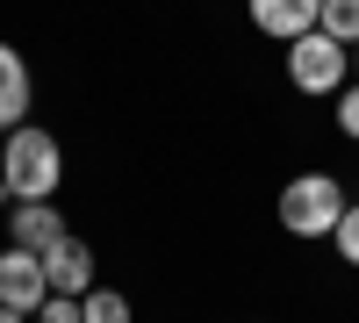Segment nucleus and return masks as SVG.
Returning a JSON list of instances; mask_svg holds the SVG:
<instances>
[{"mask_svg": "<svg viewBox=\"0 0 359 323\" xmlns=\"http://www.w3.org/2000/svg\"><path fill=\"white\" fill-rule=\"evenodd\" d=\"M0 323H29V316H15V309H0Z\"/></svg>", "mask_w": 359, "mask_h": 323, "instance_id": "nucleus-14", "label": "nucleus"}, {"mask_svg": "<svg viewBox=\"0 0 359 323\" xmlns=\"http://www.w3.org/2000/svg\"><path fill=\"white\" fill-rule=\"evenodd\" d=\"M352 57H359V50H352Z\"/></svg>", "mask_w": 359, "mask_h": 323, "instance_id": "nucleus-15", "label": "nucleus"}, {"mask_svg": "<svg viewBox=\"0 0 359 323\" xmlns=\"http://www.w3.org/2000/svg\"><path fill=\"white\" fill-rule=\"evenodd\" d=\"M29 323H86V316H79V295H50Z\"/></svg>", "mask_w": 359, "mask_h": 323, "instance_id": "nucleus-13", "label": "nucleus"}, {"mask_svg": "<svg viewBox=\"0 0 359 323\" xmlns=\"http://www.w3.org/2000/svg\"><path fill=\"white\" fill-rule=\"evenodd\" d=\"M29 101H36V86H29V65L15 43H0V137L29 123Z\"/></svg>", "mask_w": 359, "mask_h": 323, "instance_id": "nucleus-7", "label": "nucleus"}, {"mask_svg": "<svg viewBox=\"0 0 359 323\" xmlns=\"http://www.w3.org/2000/svg\"><path fill=\"white\" fill-rule=\"evenodd\" d=\"M331 245H338L345 266H359V201H345V216H338V230H331Z\"/></svg>", "mask_w": 359, "mask_h": 323, "instance_id": "nucleus-11", "label": "nucleus"}, {"mask_svg": "<svg viewBox=\"0 0 359 323\" xmlns=\"http://www.w3.org/2000/svg\"><path fill=\"white\" fill-rule=\"evenodd\" d=\"M0 187H8V201H57V187H65L57 137L36 130V123L8 130V144H0Z\"/></svg>", "mask_w": 359, "mask_h": 323, "instance_id": "nucleus-1", "label": "nucleus"}, {"mask_svg": "<svg viewBox=\"0 0 359 323\" xmlns=\"http://www.w3.org/2000/svg\"><path fill=\"white\" fill-rule=\"evenodd\" d=\"M79 316H86V323H137V309H130L123 287H86V295H79Z\"/></svg>", "mask_w": 359, "mask_h": 323, "instance_id": "nucleus-9", "label": "nucleus"}, {"mask_svg": "<svg viewBox=\"0 0 359 323\" xmlns=\"http://www.w3.org/2000/svg\"><path fill=\"white\" fill-rule=\"evenodd\" d=\"M245 15L259 36H273V43H294V36H309L316 15H323V0H245Z\"/></svg>", "mask_w": 359, "mask_h": 323, "instance_id": "nucleus-6", "label": "nucleus"}, {"mask_svg": "<svg viewBox=\"0 0 359 323\" xmlns=\"http://www.w3.org/2000/svg\"><path fill=\"white\" fill-rule=\"evenodd\" d=\"M345 187L331 180V172H294V180L280 187V230H287V238H331V230H338V216H345Z\"/></svg>", "mask_w": 359, "mask_h": 323, "instance_id": "nucleus-2", "label": "nucleus"}, {"mask_svg": "<svg viewBox=\"0 0 359 323\" xmlns=\"http://www.w3.org/2000/svg\"><path fill=\"white\" fill-rule=\"evenodd\" d=\"M287 79H294V94H338L352 79V50L331 43L323 29H309V36L287 43Z\"/></svg>", "mask_w": 359, "mask_h": 323, "instance_id": "nucleus-3", "label": "nucleus"}, {"mask_svg": "<svg viewBox=\"0 0 359 323\" xmlns=\"http://www.w3.org/2000/svg\"><path fill=\"white\" fill-rule=\"evenodd\" d=\"M57 238H65V216H57L50 201H15V216H8V245H22V252H50Z\"/></svg>", "mask_w": 359, "mask_h": 323, "instance_id": "nucleus-8", "label": "nucleus"}, {"mask_svg": "<svg viewBox=\"0 0 359 323\" xmlns=\"http://www.w3.org/2000/svg\"><path fill=\"white\" fill-rule=\"evenodd\" d=\"M43 302H50L43 252H22V245H8V252H0V309H15V316H36Z\"/></svg>", "mask_w": 359, "mask_h": 323, "instance_id": "nucleus-4", "label": "nucleus"}, {"mask_svg": "<svg viewBox=\"0 0 359 323\" xmlns=\"http://www.w3.org/2000/svg\"><path fill=\"white\" fill-rule=\"evenodd\" d=\"M316 29L331 43H345V50H359V0H323V15H316Z\"/></svg>", "mask_w": 359, "mask_h": 323, "instance_id": "nucleus-10", "label": "nucleus"}, {"mask_svg": "<svg viewBox=\"0 0 359 323\" xmlns=\"http://www.w3.org/2000/svg\"><path fill=\"white\" fill-rule=\"evenodd\" d=\"M338 130L359 144V79H345V86H338Z\"/></svg>", "mask_w": 359, "mask_h": 323, "instance_id": "nucleus-12", "label": "nucleus"}, {"mask_svg": "<svg viewBox=\"0 0 359 323\" xmlns=\"http://www.w3.org/2000/svg\"><path fill=\"white\" fill-rule=\"evenodd\" d=\"M43 280H50V295H86V287H101L94 280V245L65 230V238L43 252Z\"/></svg>", "mask_w": 359, "mask_h": 323, "instance_id": "nucleus-5", "label": "nucleus"}]
</instances>
